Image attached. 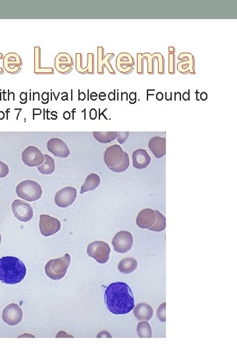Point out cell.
Here are the masks:
<instances>
[{
	"label": "cell",
	"mask_w": 237,
	"mask_h": 355,
	"mask_svg": "<svg viewBox=\"0 0 237 355\" xmlns=\"http://www.w3.org/2000/svg\"><path fill=\"white\" fill-rule=\"evenodd\" d=\"M104 299L108 309L117 315L129 313L134 308L133 294L129 286L124 282H115L108 286Z\"/></svg>",
	"instance_id": "obj_1"
},
{
	"label": "cell",
	"mask_w": 237,
	"mask_h": 355,
	"mask_svg": "<svg viewBox=\"0 0 237 355\" xmlns=\"http://www.w3.org/2000/svg\"><path fill=\"white\" fill-rule=\"evenodd\" d=\"M27 268L25 264L15 257H3L0 259V280L6 284L20 283L25 278Z\"/></svg>",
	"instance_id": "obj_2"
},
{
	"label": "cell",
	"mask_w": 237,
	"mask_h": 355,
	"mask_svg": "<svg viewBox=\"0 0 237 355\" xmlns=\"http://www.w3.org/2000/svg\"><path fill=\"white\" fill-rule=\"evenodd\" d=\"M104 159L108 168L115 173L123 172L129 167V156L119 145H113L106 149Z\"/></svg>",
	"instance_id": "obj_3"
},
{
	"label": "cell",
	"mask_w": 237,
	"mask_h": 355,
	"mask_svg": "<svg viewBox=\"0 0 237 355\" xmlns=\"http://www.w3.org/2000/svg\"><path fill=\"white\" fill-rule=\"evenodd\" d=\"M70 264L71 256L68 253L59 259L50 260L45 266L46 275L52 280H61L67 273Z\"/></svg>",
	"instance_id": "obj_4"
},
{
	"label": "cell",
	"mask_w": 237,
	"mask_h": 355,
	"mask_svg": "<svg viewBox=\"0 0 237 355\" xmlns=\"http://www.w3.org/2000/svg\"><path fill=\"white\" fill-rule=\"evenodd\" d=\"M16 193L20 198L30 202L39 200L42 195L41 185L37 181L27 179L16 187Z\"/></svg>",
	"instance_id": "obj_5"
},
{
	"label": "cell",
	"mask_w": 237,
	"mask_h": 355,
	"mask_svg": "<svg viewBox=\"0 0 237 355\" xmlns=\"http://www.w3.org/2000/svg\"><path fill=\"white\" fill-rule=\"evenodd\" d=\"M111 252L109 245L104 241H96L90 243L87 247L89 257L93 258L98 263L105 264L110 259Z\"/></svg>",
	"instance_id": "obj_6"
},
{
	"label": "cell",
	"mask_w": 237,
	"mask_h": 355,
	"mask_svg": "<svg viewBox=\"0 0 237 355\" xmlns=\"http://www.w3.org/2000/svg\"><path fill=\"white\" fill-rule=\"evenodd\" d=\"M112 245L116 251L120 253H125L132 249L133 237L129 232H118L112 239Z\"/></svg>",
	"instance_id": "obj_7"
},
{
	"label": "cell",
	"mask_w": 237,
	"mask_h": 355,
	"mask_svg": "<svg viewBox=\"0 0 237 355\" xmlns=\"http://www.w3.org/2000/svg\"><path fill=\"white\" fill-rule=\"evenodd\" d=\"M61 226L59 220L56 218L47 215L40 216V231L44 237H48L55 235L60 231Z\"/></svg>",
	"instance_id": "obj_8"
},
{
	"label": "cell",
	"mask_w": 237,
	"mask_h": 355,
	"mask_svg": "<svg viewBox=\"0 0 237 355\" xmlns=\"http://www.w3.org/2000/svg\"><path fill=\"white\" fill-rule=\"evenodd\" d=\"M12 211L15 217L21 222L31 221L33 217V209L31 205L21 199H16L12 204Z\"/></svg>",
	"instance_id": "obj_9"
},
{
	"label": "cell",
	"mask_w": 237,
	"mask_h": 355,
	"mask_svg": "<svg viewBox=\"0 0 237 355\" xmlns=\"http://www.w3.org/2000/svg\"><path fill=\"white\" fill-rule=\"evenodd\" d=\"M22 160L30 167H39L44 162L45 158L41 151L35 146H29L22 153Z\"/></svg>",
	"instance_id": "obj_10"
},
{
	"label": "cell",
	"mask_w": 237,
	"mask_h": 355,
	"mask_svg": "<svg viewBox=\"0 0 237 355\" xmlns=\"http://www.w3.org/2000/svg\"><path fill=\"white\" fill-rule=\"evenodd\" d=\"M2 319L8 325H17L23 319V310L17 304H10L4 308Z\"/></svg>",
	"instance_id": "obj_11"
},
{
	"label": "cell",
	"mask_w": 237,
	"mask_h": 355,
	"mask_svg": "<svg viewBox=\"0 0 237 355\" xmlns=\"http://www.w3.org/2000/svg\"><path fill=\"white\" fill-rule=\"evenodd\" d=\"M77 191L73 187H65L60 189L55 196V203L58 207L66 208L73 204L77 198Z\"/></svg>",
	"instance_id": "obj_12"
},
{
	"label": "cell",
	"mask_w": 237,
	"mask_h": 355,
	"mask_svg": "<svg viewBox=\"0 0 237 355\" xmlns=\"http://www.w3.org/2000/svg\"><path fill=\"white\" fill-rule=\"evenodd\" d=\"M157 215L155 211L151 209H144L138 213L136 218V225L140 229H149L155 225Z\"/></svg>",
	"instance_id": "obj_13"
},
{
	"label": "cell",
	"mask_w": 237,
	"mask_h": 355,
	"mask_svg": "<svg viewBox=\"0 0 237 355\" xmlns=\"http://www.w3.org/2000/svg\"><path fill=\"white\" fill-rule=\"evenodd\" d=\"M47 148L52 154L61 158H66L70 154V150L67 144L59 138L50 139L48 142Z\"/></svg>",
	"instance_id": "obj_14"
},
{
	"label": "cell",
	"mask_w": 237,
	"mask_h": 355,
	"mask_svg": "<svg viewBox=\"0 0 237 355\" xmlns=\"http://www.w3.org/2000/svg\"><path fill=\"white\" fill-rule=\"evenodd\" d=\"M73 59L67 53L58 54L54 60L56 69L61 74H69L73 70Z\"/></svg>",
	"instance_id": "obj_15"
},
{
	"label": "cell",
	"mask_w": 237,
	"mask_h": 355,
	"mask_svg": "<svg viewBox=\"0 0 237 355\" xmlns=\"http://www.w3.org/2000/svg\"><path fill=\"white\" fill-rule=\"evenodd\" d=\"M116 65L118 72L127 74L133 71L135 62L133 57L130 54L120 53L116 58Z\"/></svg>",
	"instance_id": "obj_16"
},
{
	"label": "cell",
	"mask_w": 237,
	"mask_h": 355,
	"mask_svg": "<svg viewBox=\"0 0 237 355\" xmlns=\"http://www.w3.org/2000/svg\"><path fill=\"white\" fill-rule=\"evenodd\" d=\"M115 56L114 54H107L104 56V48L102 46L98 47V73L104 74V67L107 68L108 72L112 74H116L112 65L110 63V60Z\"/></svg>",
	"instance_id": "obj_17"
},
{
	"label": "cell",
	"mask_w": 237,
	"mask_h": 355,
	"mask_svg": "<svg viewBox=\"0 0 237 355\" xmlns=\"http://www.w3.org/2000/svg\"><path fill=\"white\" fill-rule=\"evenodd\" d=\"M23 64L21 58L15 53H9L3 58L4 69L10 74L18 73Z\"/></svg>",
	"instance_id": "obj_18"
},
{
	"label": "cell",
	"mask_w": 237,
	"mask_h": 355,
	"mask_svg": "<svg viewBox=\"0 0 237 355\" xmlns=\"http://www.w3.org/2000/svg\"><path fill=\"white\" fill-rule=\"evenodd\" d=\"M178 59L181 60L178 64V70L182 74H195L194 70V58L190 53H181Z\"/></svg>",
	"instance_id": "obj_19"
},
{
	"label": "cell",
	"mask_w": 237,
	"mask_h": 355,
	"mask_svg": "<svg viewBox=\"0 0 237 355\" xmlns=\"http://www.w3.org/2000/svg\"><path fill=\"white\" fill-rule=\"evenodd\" d=\"M160 53H155L151 55L150 53L137 54V73L144 74V60L147 59L148 73L154 74V60L158 59Z\"/></svg>",
	"instance_id": "obj_20"
},
{
	"label": "cell",
	"mask_w": 237,
	"mask_h": 355,
	"mask_svg": "<svg viewBox=\"0 0 237 355\" xmlns=\"http://www.w3.org/2000/svg\"><path fill=\"white\" fill-rule=\"evenodd\" d=\"M148 148L156 158H161L166 154V139L155 136L150 139Z\"/></svg>",
	"instance_id": "obj_21"
},
{
	"label": "cell",
	"mask_w": 237,
	"mask_h": 355,
	"mask_svg": "<svg viewBox=\"0 0 237 355\" xmlns=\"http://www.w3.org/2000/svg\"><path fill=\"white\" fill-rule=\"evenodd\" d=\"M132 162L134 168L143 169L146 168L151 162V157L144 149H138L132 154Z\"/></svg>",
	"instance_id": "obj_22"
},
{
	"label": "cell",
	"mask_w": 237,
	"mask_h": 355,
	"mask_svg": "<svg viewBox=\"0 0 237 355\" xmlns=\"http://www.w3.org/2000/svg\"><path fill=\"white\" fill-rule=\"evenodd\" d=\"M76 70L80 74H94V55L88 54V62L86 66H82V56L81 54H76Z\"/></svg>",
	"instance_id": "obj_23"
},
{
	"label": "cell",
	"mask_w": 237,
	"mask_h": 355,
	"mask_svg": "<svg viewBox=\"0 0 237 355\" xmlns=\"http://www.w3.org/2000/svg\"><path fill=\"white\" fill-rule=\"evenodd\" d=\"M134 314L137 320L149 321L153 316L154 310L152 306L145 302L138 304L134 309Z\"/></svg>",
	"instance_id": "obj_24"
},
{
	"label": "cell",
	"mask_w": 237,
	"mask_h": 355,
	"mask_svg": "<svg viewBox=\"0 0 237 355\" xmlns=\"http://www.w3.org/2000/svg\"><path fill=\"white\" fill-rule=\"evenodd\" d=\"M35 73L36 74H54V70L52 67H42L41 48L35 47Z\"/></svg>",
	"instance_id": "obj_25"
},
{
	"label": "cell",
	"mask_w": 237,
	"mask_h": 355,
	"mask_svg": "<svg viewBox=\"0 0 237 355\" xmlns=\"http://www.w3.org/2000/svg\"><path fill=\"white\" fill-rule=\"evenodd\" d=\"M138 262L132 257H126L122 259L118 265V269L122 274H130L137 268Z\"/></svg>",
	"instance_id": "obj_26"
},
{
	"label": "cell",
	"mask_w": 237,
	"mask_h": 355,
	"mask_svg": "<svg viewBox=\"0 0 237 355\" xmlns=\"http://www.w3.org/2000/svg\"><path fill=\"white\" fill-rule=\"evenodd\" d=\"M100 181H101L100 177L95 173H92L88 175L86 177L84 184L82 185L80 194H82L86 191L94 190L100 185Z\"/></svg>",
	"instance_id": "obj_27"
},
{
	"label": "cell",
	"mask_w": 237,
	"mask_h": 355,
	"mask_svg": "<svg viewBox=\"0 0 237 355\" xmlns=\"http://www.w3.org/2000/svg\"><path fill=\"white\" fill-rule=\"evenodd\" d=\"M44 162L41 165L38 167V170L43 175H50L54 172L56 169L54 159L47 154L44 155Z\"/></svg>",
	"instance_id": "obj_28"
},
{
	"label": "cell",
	"mask_w": 237,
	"mask_h": 355,
	"mask_svg": "<svg viewBox=\"0 0 237 355\" xmlns=\"http://www.w3.org/2000/svg\"><path fill=\"white\" fill-rule=\"evenodd\" d=\"M94 138L102 144H108L117 138L116 132H94Z\"/></svg>",
	"instance_id": "obj_29"
},
{
	"label": "cell",
	"mask_w": 237,
	"mask_h": 355,
	"mask_svg": "<svg viewBox=\"0 0 237 355\" xmlns=\"http://www.w3.org/2000/svg\"><path fill=\"white\" fill-rule=\"evenodd\" d=\"M137 334L140 338H152L151 326L148 322H140L137 326Z\"/></svg>",
	"instance_id": "obj_30"
},
{
	"label": "cell",
	"mask_w": 237,
	"mask_h": 355,
	"mask_svg": "<svg viewBox=\"0 0 237 355\" xmlns=\"http://www.w3.org/2000/svg\"><path fill=\"white\" fill-rule=\"evenodd\" d=\"M155 211L157 215V220H156L155 225L150 228L149 230L154 232H162L166 229V219L158 210H156Z\"/></svg>",
	"instance_id": "obj_31"
},
{
	"label": "cell",
	"mask_w": 237,
	"mask_h": 355,
	"mask_svg": "<svg viewBox=\"0 0 237 355\" xmlns=\"http://www.w3.org/2000/svg\"><path fill=\"white\" fill-rule=\"evenodd\" d=\"M169 73L176 74V56L175 54L169 53Z\"/></svg>",
	"instance_id": "obj_32"
},
{
	"label": "cell",
	"mask_w": 237,
	"mask_h": 355,
	"mask_svg": "<svg viewBox=\"0 0 237 355\" xmlns=\"http://www.w3.org/2000/svg\"><path fill=\"white\" fill-rule=\"evenodd\" d=\"M157 314L161 321L166 322V302L163 303L158 308Z\"/></svg>",
	"instance_id": "obj_33"
},
{
	"label": "cell",
	"mask_w": 237,
	"mask_h": 355,
	"mask_svg": "<svg viewBox=\"0 0 237 355\" xmlns=\"http://www.w3.org/2000/svg\"><path fill=\"white\" fill-rule=\"evenodd\" d=\"M9 174V167L7 165L0 161V178H4Z\"/></svg>",
	"instance_id": "obj_34"
},
{
	"label": "cell",
	"mask_w": 237,
	"mask_h": 355,
	"mask_svg": "<svg viewBox=\"0 0 237 355\" xmlns=\"http://www.w3.org/2000/svg\"><path fill=\"white\" fill-rule=\"evenodd\" d=\"M128 134H129V132H117V138L118 143L120 144H123L126 140V139L128 138Z\"/></svg>",
	"instance_id": "obj_35"
},
{
	"label": "cell",
	"mask_w": 237,
	"mask_h": 355,
	"mask_svg": "<svg viewBox=\"0 0 237 355\" xmlns=\"http://www.w3.org/2000/svg\"><path fill=\"white\" fill-rule=\"evenodd\" d=\"M189 93H190V90H188V92H184L183 95H182V99H183V100L184 101L189 100V98H190Z\"/></svg>",
	"instance_id": "obj_36"
},
{
	"label": "cell",
	"mask_w": 237,
	"mask_h": 355,
	"mask_svg": "<svg viewBox=\"0 0 237 355\" xmlns=\"http://www.w3.org/2000/svg\"><path fill=\"white\" fill-rule=\"evenodd\" d=\"M200 99L202 101H206L208 99V94L206 92L201 93L200 95Z\"/></svg>",
	"instance_id": "obj_37"
},
{
	"label": "cell",
	"mask_w": 237,
	"mask_h": 355,
	"mask_svg": "<svg viewBox=\"0 0 237 355\" xmlns=\"http://www.w3.org/2000/svg\"><path fill=\"white\" fill-rule=\"evenodd\" d=\"M163 98H164V95H163L162 92H158V94H156V99H157L158 101H162Z\"/></svg>",
	"instance_id": "obj_38"
},
{
	"label": "cell",
	"mask_w": 237,
	"mask_h": 355,
	"mask_svg": "<svg viewBox=\"0 0 237 355\" xmlns=\"http://www.w3.org/2000/svg\"><path fill=\"white\" fill-rule=\"evenodd\" d=\"M129 97H130V100H134V102H136V93H135V92L130 93Z\"/></svg>",
	"instance_id": "obj_39"
},
{
	"label": "cell",
	"mask_w": 237,
	"mask_h": 355,
	"mask_svg": "<svg viewBox=\"0 0 237 355\" xmlns=\"http://www.w3.org/2000/svg\"><path fill=\"white\" fill-rule=\"evenodd\" d=\"M109 99L110 100H115V94L113 92H110L109 94Z\"/></svg>",
	"instance_id": "obj_40"
},
{
	"label": "cell",
	"mask_w": 237,
	"mask_h": 355,
	"mask_svg": "<svg viewBox=\"0 0 237 355\" xmlns=\"http://www.w3.org/2000/svg\"><path fill=\"white\" fill-rule=\"evenodd\" d=\"M106 96L105 93H104V92L100 93V100L104 101V100H105Z\"/></svg>",
	"instance_id": "obj_41"
},
{
	"label": "cell",
	"mask_w": 237,
	"mask_h": 355,
	"mask_svg": "<svg viewBox=\"0 0 237 355\" xmlns=\"http://www.w3.org/2000/svg\"><path fill=\"white\" fill-rule=\"evenodd\" d=\"M176 51V49H175L174 47H172V46H170V48H169V52L171 54H175V52Z\"/></svg>",
	"instance_id": "obj_42"
},
{
	"label": "cell",
	"mask_w": 237,
	"mask_h": 355,
	"mask_svg": "<svg viewBox=\"0 0 237 355\" xmlns=\"http://www.w3.org/2000/svg\"><path fill=\"white\" fill-rule=\"evenodd\" d=\"M3 56L2 55L1 53H0V59H2L3 58ZM3 68H1V66H0V74H3Z\"/></svg>",
	"instance_id": "obj_43"
},
{
	"label": "cell",
	"mask_w": 237,
	"mask_h": 355,
	"mask_svg": "<svg viewBox=\"0 0 237 355\" xmlns=\"http://www.w3.org/2000/svg\"><path fill=\"white\" fill-rule=\"evenodd\" d=\"M196 100H197L198 101L199 100L198 95H199V94H200V93L198 92V90H196Z\"/></svg>",
	"instance_id": "obj_44"
},
{
	"label": "cell",
	"mask_w": 237,
	"mask_h": 355,
	"mask_svg": "<svg viewBox=\"0 0 237 355\" xmlns=\"http://www.w3.org/2000/svg\"><path fill=\"white\" fill-rule=\"evenodd\" d=\"M1 235H0V244H1Z\"/></svg>",
	"instance_id": "obj_45"
}]
</instances>
